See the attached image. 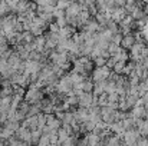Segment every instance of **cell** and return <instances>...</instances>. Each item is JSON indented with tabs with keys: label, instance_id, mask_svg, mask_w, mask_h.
<instances>
[{
	"label": "cell",
	"instance_id": "1",
	"mask_svg": "<svg viewBox=\"0 0 148 146\" xmlns=\"http://www.w3.org/2000/svg\"><path fill=\"white\" fill-rule=\"evenodd\" d=\"M135 42H137V39L134 35H124L122 40H121V46L124 49H131L135 45Z\"/></svg>",
	"mask_w": 148,
	"mask_h": 146
}]
</instances>
